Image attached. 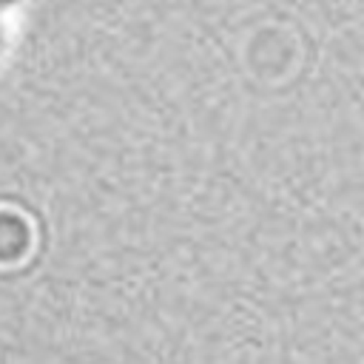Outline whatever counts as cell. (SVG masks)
I'll list each match as a JSON object with an SVG mask.
<instances>
[{
    "instance_id": "obj_1",
    "label": "cell",
    "mask_w": 364,
    "mask_h": 364,
    "mask_svg": "<svg viewBox=\"0 0 364 364\" xmlns=\"http://www.w3.org/2000/svg\"><path fill=\"white\" fill-rule=\"evenodd\" d=\"M11 3H17V0H0V9H3V6H11Z\"/></svg>"
}]
</instances>
